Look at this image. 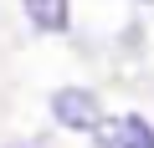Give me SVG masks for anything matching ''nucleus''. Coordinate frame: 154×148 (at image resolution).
I'll use <instances>...</instances> for the list:
<instances>
[{"mask_svg":"<svg viewBox=\"0 0 154 148\" xmlns=\"http://www.w3.org/2000/svg\"><path fill=\"white\" fill-rule=\"evenodd\" d=\"M144 5H154V0H144Z\"/></svg>","mask_w":154,"mask_h":148,"instance_id":"4","label":"nucleus"},{"mask_svg":"<svg viewBox=\"0 0 154 148\" xmlns=\"http://www.w3.org/2000/svg\"><path fill=\"white\" fill-rule=\"evenodd\" d=\"M98 148H154V128H149L139 112L113 118V123L98 128Z\"/></svg>","mask_w":154,"mask_h":148,"instance_id":"2","label":"nucleus"},{"mask_svg":"<svg viewBox=\"0 0 154 148\" xmlns=\"http://www.w3.org/2000/svg\"><path fill=\"white\" fill-rule=\"evenodd\" d=\"M51 118L72 133H98L103 128V102L88 87H57L51 92Z\"/></svg>","mask_w":154,"mask_h":148,"instance_id":"1","label":"nucleus"},{"mask_svg":"<svg viewBox=\"0 0 154 148\" xmlns=\"http://www.w3.org/2000/svg\"><path fill=\"white\" fill-rule=\"evenodd\" d=\"M36 31H67V0H21Z\"/></svg>","mask_w":154,"mask_h":148,"instance_id":"3","label":"nucleus"}]
</instances>
